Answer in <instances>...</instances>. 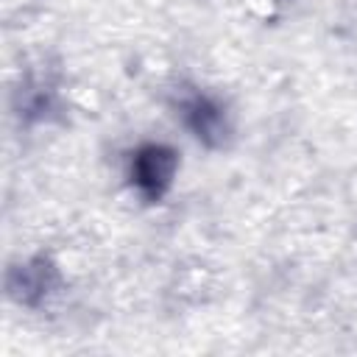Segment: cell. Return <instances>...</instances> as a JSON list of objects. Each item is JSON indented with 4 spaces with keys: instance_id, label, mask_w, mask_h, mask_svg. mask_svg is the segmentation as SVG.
Here are the masks:
<instances>
[{
    "instance_id": "6da1fadb",
    "label": "cell",
    "mask_w": 357,
    "mask_h": 357,
    "mask_svg": "<svg viewBox=\"0 0 357 357\" xmlns=\"http://www.w3.org/2000/svg\"><path fill=\"white\" fill-rule=\"evenodd\" d=\"M173 173H176V153L170 148L148 145L134 156L131 176L145 198H159L170 187Z\"/></svg>"
}]
</instances>
